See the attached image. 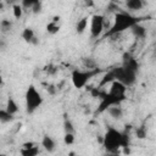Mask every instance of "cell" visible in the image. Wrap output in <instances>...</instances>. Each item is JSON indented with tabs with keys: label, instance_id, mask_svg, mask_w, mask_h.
<instances>
[{
	"label": "cell",
	"instance_id": "6",
	"mask_svg": "<svg viewBox=\"0 0 156 156\" xmlns=\"http://www.w3.org/2000/svg\"><path fill=\"white\" fill-rule=\"evenodd\" d=\"M100 100H101V101H100V105H99V107H98V112H99V113L106 111V110H107L110 106H112V105H121V102L124 101L126 99H124V98H118V96L111 95L108 91H106L105 95H104Z\"/></svg>",
	"mask_w": 156,
	"mask_h": 156
},
{
	"label": "cell",
	"instance_id": "3",
	"mask_svg": "<svg viewBox=\"0 0 156 156\" xmlns=\"http://www.w3.org/2000/svg\"><path fill=\"white\" fill-rule=\"evenodd\" d=\"M24 101H26V111L27 113H33L35 110H38L41 104H43V96L37 90V88L30 84L27 90H26V95H24Z\"/></svg>",
	"mask_w": 156,
	"mask_h": 156
},
{
	"label": "cell",
	"instance_id": "18",
	"mask_svg": "<svg viewBox=\"0 0 156 156\" xmlns=\"http://www.w3.org/2000/svg\"><path fill=\"white\" fill-rule=\"evenodd\" d=\"M88 17H83V18H80L78 22H77V24H76V32L78 33V34H82V33H84V30L87 29V26H88Z\"/></svg>",
	"mask_w": 156,
	"mask_h": 156
},
{
	"label": "cell",
	"instance_id": "34",
	"mask_svg": "<svg viewBox=\"0 0 156 156\" xmlns=\"http://www.w3.org/2000/svg\"><path fill=\"white\" fill-rule=\"evenodd\" d=\"M5 46H6V44H5L2 40H0V49H4Z\"/></svg>",
	"mask_w": 156,
	"mask_h": 156
},
{
	"label": "cell",
	"instance_id": "37",
	"mask_svg": "<svg viewBox=\"0 0 156 156\" xmlns=\"http://www.w3.org/2000/svg\"><path fill=\"white\" fill-rule=\"evenodd\" d=\"M0 1H1V0H0Z\"/></svg>",
	"mask_w": 156,
	"mask_h": 156
},
{
	"label": "cell",
	"instance_id": "4",
	"mask_svg": "<svg viewBox=\"0 0 156 156\" xmlns=\"http://www.w3.org/2000/svg\"><path fill=\"white\" fill-rule=\"evenodd\" d=\"M101 69L100 68H94V69H87V71H80V69H73L72 74H71V79H72V84L74 85V88L77 89H82L87 85V83L95 77L98 73H100Z\"/></svg>",
	"mask_w": 156,
	"mask_h": 156
},
{
	"label": "cell",
	"instance_id": "14",
	"mask_svg": "<svg viewBox=\"0 0 156 156\" xmlns=\"http://www.w3.org/2000/svg\"><path fill=\"white\" fill-rule=\"evenodd\" d=\"M130 30H132V33H133V35L135 38H140L141 39V38H144L146 35V28L143 24H140L139 22L135 23L134 26H132L130 27Z\"/></svg>",
	"mask_w": 156,
	"mask_h": 156
},
{
	"label": "cell",
	"instance_id": "17",
	"mask_svg": "<svg viewBox=\"0 0 156 156\" xmlns=\"http://www.w3.org/2000/svg\"><path fill=\"white\" fill-rule=\"evenodd\" d=\"M13 119H15V115H11L5 108H0V122L9 123V122H12Z\"/></svg>",
	"mask_w": 156,
	"mask_h": 156
},
{
	"label": "cell",
	"instance_id": "30",
	"mask_svg": "<svg viewBox=\"0 0 156 156\" xmlns=\"http://www.w3.org/2000/svg\"><path fill=\"white\" fill-rule=\"evenodd\" d=\"M56 71H57V68L55 66H52V65H49L48 68H46V72L49 74H54V73H56Z\"/></svg>",
	"mask_w": 156,
	"mask_h": 156
},
{
	"label": "cell",
	"instance_id": "11",
	"mask_svg": "<svg viewBox=\"0 0 156 156\" xmlns=\"http://www.w3.org/2000/svg\"><path fill=\"white\" fill-rule=\"evenodd\" d=\"M41 146H43L46 151L52 152V151L55 150V147H56V143H55V140H54L50 135H44L43 139H41Z\"/></svg>",
	"mask_w": 156,
	"mask_h": 156
},
{
	"label": "cell",
	"instance_id": "31",
	"mask_svg": "<svg viewBox=\"0 0 156 156\" xmlns=\"http://www.w3.org/2000/svg\"><path fill=\"white\" fill-rule=\"evenodd\" d=\"M35 145H37V144H35L34 141H26V143L22 144V147H26V149H27V147H32V146H35Z\"/></svg>",
	"mask_w": 156,
	"mask_h": 156
},
{
	"label": "cell",
	"instance_id": "15",
	"mask_svg": "<svg viewBox=\"0 0 156 156\" xmlns=\"http://www.w3.org/2000/svg\"><path fill=\"white\" fill-rule=\"evenodd\" d=\"M112 80H115V74H113V71L112 69H110V71H107L106 73H105V76L102 77V79L100 80V83H99V88H104L105 85H107L108 83H111Z\"/></svg>",
	"mask_w": 156,
	"mask_h": 156
},
{
	"label": "cell",
	"instance_id": "24",
	"mask_svg": "<svg viewBox=\"0 0 156 156\" xmlns=\"http://www.w3.org/2000/svg\"><path fill=\"white\" fill-rule=\"evenodd\" d=\"M40 0H21V5L23 9H27V10H30L37 2H39Z\"/></svg>",
	"mask_w": 156,
	"mask_h": 156
},
{
	"label": "cell",
	"instance_id": "26",
	"mask_svg": "<svg viewBox=\"0 0 156 156\" xmlns=\"http://www.w3.org/2000/svg\"><path fill=\"white\" fill-rule=\"evenodd\" d=\"M0 28H1L2 32H9V30H11V28H12V23H11L9 20H2V21L0 22Z\"/></svg>",
	"mask_w": 156,
	"mask_h": 156
},
{
	"label": "cell",
	"instance_id": "23",
	"mask_svg": "<svg viewBox=\"0 0 156 156\" xmlns=\"http://www.w3.org/2000/svg\"><path fill=\"white\" fill-rule=\"evenodd\" d=\"M63 129H65V133H74V126L68 118H65L63 121Z\"/></svg>",
	"mask_w": 156,
	"mask_h": 156
},
{
	"label": "cell",
	"instance_id": "19",
	"mask_svg": "<svg viewBox=\"0 0 156 156\" xmlns=\"http://www.w3.org/2000/svg\"><path fill=\"white\" fill-rule=\"evenodd\" d=\"M21 155L23 156H37L39 154V147L35 145V146H32V147H22L21 149Z\"/></svg>",
	"mask_w": 156,
	"mask_h": 156
},
{
	"label": "cell",
	"instance_id": "32",
	"mask_svg": "<svg viewBox=\"0 0 156 156\" xmlns=\"http://www.w3.org/2000/svg\"><path fill=\"white\" fill-rule=\"evenodd\" d=\"M84 4H85V6H89V7L94 6V1L93 0H84Z\"/></svg>",
	"mask_w": 156,
	"mask_h": 156
},
{
	"label": "cell",
	"instance_id": "7",
	"mask_svg": "<svg viewBox=\"0 0 156 156\" xmlns=\"http://www.w3.org/2000/svg\"><path fill=\"white\" fill-rule=\"evenodd\" d=\"M104 18L102 15H93L90 20V34L91 38H99L104 32Z\"/></svg>",
	"mask_w": 156,
	"mask_h": 156
},
{
	"label": "cell",
	"instance_id": "35",
	"mask_svg": "<svg viewBox=\"0 0 156 156\" xmlns=\"http://www.w3.org/2000/svg\"><path fill=\"white\" fill-rule=\"evenodd\" d=\"M0 85H2V74L0 72Z\"/></svg>",
	"mask_w": 156,
	"mask_h": 156
},
{
	"label": "cell",
	"instance_id": "28",
	"mask_svg": "<svg viewBox=\"0 0 156 156\" xmlns=\"http://www.w3.org/2000/svg\"><path fill=\"white\" fill-rule=\"evenodd\" d=\"M32 11H33V13H39L40 11H41V1H39V2H37L32 9H30Z\"/></svg>",
	"mask_w": 156,
	"mask_h": 156
},
{
	"label": "cell",
	"instance_id": "5",
	"mask_svg": "<svg viewBox=\"0 0 156 156\" xmlns=\"http://www.w3.org/2000/svg\"><path fill=\"white\" fill-rule=\"evenodd\" d=\"M113 71V74H115V79L123 83L126 87H130L135 83V79H136V73L123 67V66H119V67H115L112 68Z\"/></svg>",
	"mask_w": 156,
	"mask_h": 156
},
{
	"label": "cell",
	"instance_id": "13",
	"mask_svg": "<svg viewBox=\"0 0 156 156\" xmlns=\"http://www.w3.org/2000/svg\"><path fill=\"white\" fill-rule=\"evenodd\" d=\"M106 111L108 112V115H110L113 119H121V118L123 117V110H122V107H121L119 105H112V106H110Z\"/></svg>",
	"mask_w": 156,
	"mask_h": 156
},
{
	"label": "cell",
	"instance_id": "25",
	"mask_svg": "<svg viewBox=\"0 0 156 156\" xmlns=\"http://www.w3.org/2000/svg\"><path fill=\"white\" fill-rule=\"evenodd\" d=\"M135 135L138 139H145L146 138V128L144 126H140L135 129Z\"/></svg>",
	"mask_w": 156,
	"mask_h": 156
},
{
	"label": "cell",
	"instance_id": "36",
	"mask_svg": "<svg viewBox=\"0 0 156 156\" xmlns=\"http://www.w3.org/2000/svg\"><path fill=\"white\" fill-rule=\"evenodd\" d=\"M4 9V4H2V1H0V10H2Z\"/></svg>",
	"mask_w": 156,
	"mask_h": 156
},
{
	"label": "cell",
	"instance_id": "2",
	"mask_svg": "<svg viewBox=\"0 0 156 156\" xmlns=\"http://www.w3.org/2000/svg\"><path fill=\"white\" fill-rule=\"evenodd\" d=\"M138 22H139V18L132 16L130 13H127V12H123V11H118V12L115 13L113 23L106 30V33L104 34V38L117 35V34L124 32L126 29H130V27L134 26Z\"/></svg>",
	"mask_w": 156,
	"mask_h": 156
},
{
	"label": "cell",
	"instance_id": "21",
	"mask_svg": "<svg viewBox=\"0 0 156 156\" xmlns=\"http://www.w3.org/2000/svg\"><path fill=\"white\" fill-rule=\"evenodd\" d=\"M58 30H60V23H58V22L51 21V22H49V23L46 24V32H48L49 34H56Z\"/></svg>",
	"mask_w": 156,
	"mask_h": 156
},
{
	"label": "cell",
	"instance_id": "10",
	"mask_svg": "<svg viewBox=\"0 0 156 156\" xmlns=\"http://www.w3.org/2000/svg\"><path fill=\"white\" fill-rule=\"evenodd\" d=\"M21 37H22V39H23L26 43H29V44H33V45H38V43H39L38 38L35 37V33H34L33 28H30V27L24 28V29L22 30Z\"/></svg>",
	"mask_w": 156,
	"mask_h": 156
},
{
	"label": "cell",
	"instance_id": "29",
	"mask_svg": "<svg viewBox=\"0 0 156 156\" xmlns=\"http://www.w3.org/2000/svg\"><path fill=\"white\" fill-rule=\"evenodd\" d=\"M46 90H48V93H49V94L54 95V94L56 93L57 88H55V85H54V84H49V85H48V88H46Z\"/></svg>",
	"mask_w": 156,
	"mask_h": 156
},
{
	"label": "cell",
	"instance_id": "9",
	"mask_svg": "<svg viewBox=\"0 0 156 156\" xmlns=\"http://www.w3.org/2000/svg\"><path fill=\"white\" fill-rule=\"evenodd\" d=\"M122 66L133 71V72H138L139 69V62L136 61V58L134 56H132L129 52H124L123 54V61H122Z\"/></svg>",
	"mask_w": 156,
	"mask_h": 156
},
{
	"label": "cell",
	"instance_id": "8",
	"mask_svg": "<svg viewBox=\"0 0 156 156\" xmlns=\"http://www.w3.org/2000/svg\"><path fill=\"white\" fill-rule=\"evenodd\" d=\"M126 91H127V87L123 83H121V82H118L116 79L111 82V87H110V90H108V93L111 95L126 99Z\"/></svg>",
	"mask_w": 156,
	"mask_h": 156
},
{
	"label": "cell",
	"instance_id": "12",
	"mask_svg": "<svg viewBox=\"0 0 156 156\" xmlns=\"http://www.w3.org/2000/svg\"><path fill=\"white\" fill-rule=\"evenodd\" d=\"M126 6L130 11H139L145 6V0H126Z\"/></svg>",
	"mask_w": 156,
	"mask_h": 156
},
{
	"label": "cell",
	"instance_id": "22",
	"mask_svg": "<svg viewBox=\"0 0 156 156\" xmlns=\"http://www.w3.org/2000/svg\"><path fill=\"white\" fill-rule=\"evenodd\" d=\"M12 12H13L15 18L20 20V18L22 17V15H23V7H22V5H20V4H13V5H12Z\"/></svg>",
	"mask_w": 156,
	"mask_h": 156
},
{
	"label": "cell",
	"instance_id": "16",
	"mask_svg": "<svg viewBox=\"0 0 156 156\" xmlns=\"http://www.w3.org/2000/svg\"><path fill=\"white\" fill-rule=\"evenodd\" d=\"M5 110H6L7 112H10L11 115H16V113L18 112V105H17V102H16L12 98H9V99H7V102H6Z\"/></svg>",
	"mask_w": 156,
	"mask_h": 156
},
{
	"label": "cell",
	"instance_id": "20",
	"mask_svg": "<svg viewBox=\"0 0 156 156\" xmlns=\"http://www.w3.org/2000/svg\"><path fill=\"white\" fill-rule=\"evenodd\" d=\"M82 65H83L84 68H87V69H94V68L98 67L96 61H95L94 58H91V57H83V58H82Z\"/></svg>",
	"mask_w": 156,
	"mask_h": 156
},
{
	"label": "cell",
	"instance_id": "27",
	"mask_svg": "<svg viewBox=\"0 0 156 156\" xmlns=\"http://www.w3.org/2000/svg\"><path fill=\"white\" fill-rule=\"evenodd\" d=\"M63 143L66 145H72L74 143V133H65Z\"/></svg>",
	"mask_w": 156,
	"mask_h": 156
},
{
	"label": "cell",
	"instance_id": "1",
	"mask_svg": "<svg viewBox=\"0 0 156 156\" xmlns=\"http://www.w3.org/2000/svg\"><path fill=\"white\" fill-rule=\"evenodd\" d=\"M102 146L108 154H118L121 147L129 146V135L113 127H108L102 136Z\"/></svg>",
	"mask_w": 156,
	"mask_h": 156
},
{
	"label": "cell",
	"instance_id": "33",
	"mask_svg": "<svg viewBox=\"0 0 156 156\" xmlns=\"http://www.w3.org/2000/svg\"><path fill=\"white\" fill-rule=\"evenodd\" d=\"M18 0H6V4H11V5H13V4H16Z\"/></svg>",
	"mask_w": 156,
	"mask_h": 156
}]
</instances>
